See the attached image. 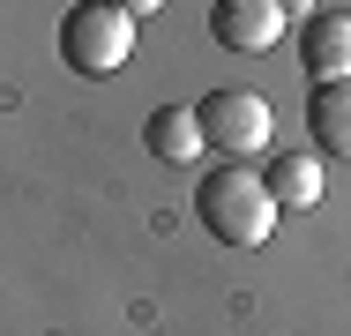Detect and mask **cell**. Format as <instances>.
Here are the masks:
<instances>
[{
    "mask_svg": "<svg viewBox=\"0 0 351 336\" xmlns=\"http://www.w3.org/2000/svg\"><path fill=\"white\" fill-rule=\"evenodd\" d=\"M299 67H306L314 82H351V15L299 23Z\"/></svg>",
    "mask_w": 351,
    "mask_h": 336,
    "instance_id": "5b68a950",
    "label": "cell"
},
{
    "mask_svg": "<svg viewBox=\"0 0 351 336\" xmlns=\"http://www.w3.org/2000/svg\"><path fill=\"white\" fill-rule=\"evenodd\" d=\"M195 217L210 224L217 247H262L269 232H277V202L262 187V172H247V165H217L210 180L195 187Z\"/></svg>",
    "mask_w": 351,
    "mask_h": 336,
    "instance_id": "6da1fadb",
    "label": "cell"
},
{
    "mask_svg": "<svg viewBox=\"0 0 351 336\" xmlns=\"http://www.w3.org/2000/svg\"><path fill=\"white\" fill-rule=\"evenodd\" d=\"M142 142H149V157H165V165H195V157H210L195 105H157L149 128H142Z\"/></svg>",
    "mask_w": 351,
    "mask_h": 336,
    "instance_id": "8992f818",
    "label": "cell"
},
{
    "mask_svg": "<svg viewBox=\"0 0 351 336\" xmlns=\"http://www.w3.org/2000/svg\"><path fill=\"white\" fill-rule=\"evenodd\" d=\"M284 8V23H314V0H277Z\"/></svg>",
    "mask_w": 351,
    "mask_h": 336,
    "instance_id": "9c48e42d",
    "label": "cell"
},
{
    "mask_svg": "<svg viewBox=\"0 0 351 336\" xmlns=\"http://www.w3.org/2000/svg\"><path fill=\"white\" fill-rule=\"evenodd\" d=\"M306 134L322 157H351V82H314L306 97Z\"/></svg>",
    "mask_w": 351,
    "mask_h": 336,
    "instance_id": "52a82bcc",
    "label": "cell"
},
{
    "mask_svg": "<svg viewBox=\"0 0 351 336\" xmlns=\"http://www.w3.org/2000/svg\"><path fill=\"white\" fill-rule=\"evenodd\" d=\"M210 38L224 53H269L284 38V8L277 0H217L210 8Z\"/></svg>",
    "mask_w": 351,
    "mask_h": 336,
    "instance_id": "277c9868",
    "label": "cell"
},
{
    "mask_svg": "<svg viewBox=\"0 0 351 336\" xmlns=\"http://www.w3.org/2000/svg\"><path fill=\"white\" fill-rule=\"evenodd\" d=\"M60 60L75 75H90V82L120 75V67L135 60V15H120L112 0H75L68 15H60Z\"/></svg>",
    "mask_w": 351,
    "mask_h": 336,
    "instance_id": "7a4b0ae2",
    "label": "cell"
},
{
    "mask_svg": "<svg viewBox=\"0 0 351 336\" xmlns=\"http://www.w3.org/2000/svg\"><path fill=\"white\" fill-rule=\"evenodd\" d=\"M195 120H202V142L217 157H262L269 134H277V112H269L262 90H210L195 105Z\"/></svg>",
    "mask_w": 351,
    "mask_h": 336,
    "instance_id": "3957f363",
    "label": "cell"
},
{
    "mask_svg": "<svg viewBox=\"0 0 351 336\" xmlns=\"http://www.w3.org/2000/svg\"><path fill=\"white\" fill-rule=\"evenodd\" d=\"M262 187H269V202H277V209H314L329 180H322V157H269Z\"/></svg>",
    "mask_w": 351,
    "mask_h": 336,
    "instance_id": "ba28073f",
    "label": "cell"
},
{
    "mask_svg": "<svg viewBox=\"0 0 351 336\" xmlns=\"http://www.w3.org/2000/svg\"><path fill=\"white\" fill-rule=\"evenodd\" d=\"M112 8H120V15H135V23H142V15H157L165 0H112Z\"/></svg>",
    "mask_w": 351,
    "mask_h": 336,
    "instance_id": "30bf717a",
    "label": "cell"
}]
</instances>
